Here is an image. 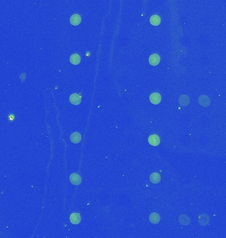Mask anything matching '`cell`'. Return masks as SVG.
I'll list each match as a JSON object with an SVG mask.
<instances>
[{
  "mask_svg": "<svg viewBox=\"0 0 226 238\" xmlns=\"http://www.w3.org/2000/svg\"><path fill=\"white\" fill-rule=\"evenodd\" d=\"M210 218L207 214H202L198 217V222L200 225L206 226L210 223Z\"/></svg>",
  "mask_w": 226,
  "mask_h": 238,
  "instance_id": "6da1fadb",
  "label": "cell"
},
{
  "mask_svg": "<svg viewBox=\"0 0 226 238\" xmlns=\"http://www.w3.org/2000/svg\"><path fill=\"white\" fill-rule=\"evenodd\" d=\"M70 181L71 184L74 185H79L81 183V177L78 173H73L70 176Z\"/></svg>",
  "mask_w": 226,
  "mask_h": 238,
  "instance_id": "7a4b0ae2",
  "label": "cell"
},
{
  "mask_svg": "<svg viewBox=\"0 0 226 238\" xmlns=\"http://www.w3.org/2000/svg\"><path fill=\"white\" fill-rule=\"evenodd\" d=\"M198 103H199L201 106L202 107H208L211 103L210 99L208 96L203 95H200L198 98Z\"/></svg>",
  "mask_w": 226,
  "mask_h": 238,
  "instance_id": "3957f363",
  "label": "cell"
},
{
  "mask_svg": "<svg viewBox=\"0 0 226 238\" xmlns=\"http://www.w3.org/2000/svg\"><path fill=\"white\" fill-rule=\"evenodd\" d=\"M150 102L153 105H158L161 101V95L158 93H153L150 96Z\"/></svg>",
  "mask_w": 226,
  "mask_h": 238,
  "instance_id": "277c9868",
  "label": "cell"
},
{
  "mask_svg": "<svg viewBox=\"0 0 226 238\" xmlns=\"http://www.w3.org/2000/svg\"><path fill=\"white\" fill-rule=\"evenodd\" d=\"M70 102L74 105H78L81 102V97L78 93L71 94L70 97Z\"/></svg>",
  "mask_w": 226,
  "mask_h": 238,
  "instance_id": "5b68a950",
  "label": "cell"
},
{
  "mask_svg": "<svg viewBox=\"0 0 226 238\" xmlns=\"http://www.w3.org/2000/svg\"><path fill=\"white\" fill-rule=\"evenodd\" d=\"M148 142L150 145L153 146H157L160 143V138L156 134L151 135L150 137L148 138Z\"/></svg>",
  "mask_w": 226,
  "mask_h": 238,
  "instance_id": "8992f818",
  "label": "cell"
},
{
  "mask_svg": "<svg viewBox=\"0 0 226 238\" xmlns=\"http://www.w3.org/2000/svg\"><path fill=\"white\" fill-rule=\"evenodd\" d=\"M160 60H161L160 56H159L158 54H153L149 58V62H150L151 65H152L153 66L158 65L159 62H160Z\"/></svg>",
  "mask_w": 226,
  "mask_h": 238,
  "instance_id": "52a82bcc",
  "label": "cell"
},
{
  "mask_svg": "<svg viewBox=\"0 0 226 238\" xmlns=\"http://www.w3.org/2000/svg\"><path fill=\"white\" fill-rule=\"evenodd\" d=\"M81 220V217L80 215L78 213H73L71 214L70 217V221L71 224H74V225H77L80 223Z\"/></svg>",
  "mask_w": 226,
  "mask_h": 238,
  "instance_id": "ba28073f",
  "label": "cell"
},
{
  "mask_svg": "<svg viewBox=\"0 0 226 238\" xmlns=\"http://www.w3.org/2000/svg\"><path fill=\"white\" fill-rule=\"evenodd\" d=\"M81 140V135L78 132H75L71 134L70 141L73 144H78Z\"/></svg>",
  "mask_w": 226,
  "mask_h": 238,
  "instance_id": "9c48e42d",
  "label": "cell"
},
{
  "mask_svg": "<svg viewBox=\"0 0 226 238\" xmlns=\"http://www.w3.org/2000/svg\"><path fill=\"white\" fill-rule=\"evenodd\" d=\"M70 21L72 25H78L81 23V17L78 14H74L72 16H71Z\"/></svg>",
  "mask_w": 226,
  "mask_h": 238,
  "instance_id": "30bf717a",
  "label": "cell"
},
{
  "mask_svg": "<svg viewBox=\"0 0 226 238\" xmlns=\"http://www.w3.org/2000/svg\"><path fill=\"white\" fill-rule=\"evenodd\" d=\"M178 220L180 224L183 226H188L190 224V222H191L190 218L186 214L181 215L180 216H179Z\"/></svg>",
  "mask_w": 226,
  "mask_h": 238,
  "instance_id": "8fae6325",
  "label": "cell"
},
{
  "mask_svg": "<svg viewBox=\"0 0 226 238\" xmlns=\"http://www.w3.org/2000/svg\"><path fill=\"white\" fill-rule=\"evenodd\" d=\"M178 103H180L182 106H187L190 103V99L187 95H181L178 99Z\"/></svg>",
  "mask_w": 226,
  "mask_h": 238,
  "instance_id": "7c38bea8",
  "label": "cell"
},
{
  "mask_svg": "<svg viewBox=\"0 0 226 238\" xmlns=\"http://www.w3.org/2000/svg\"><path fill=\"white\" fill-rule=\"evenodd\" d=\"M150 180L154 184H158L161 181V176L158 173H153L150 176Z\"/></svg>",
  "mask_w": 226,
  "mask_h": 238,
  "instance_id": "4fadbf2b",
  "label": "cell"
},
{
  "mask_svg": "<svg viewBox=\"0 0 226 238\" xmlns=\"http://www.w3.org/2000/svg\"><path fill=\"white\" fill-rule=\"evenodd\" d=\"M149 219H150L151 223H152L153 224H157L159 222V221H160V216H159V215L158 213L153 212L152 214H150V217H149Z\"/></svg>",
  "mask_w": 226,
  "mask_h": 238,
  "instance_id": "5bb4252c",
  "label": "cell"
},
{
  "mask_svg": "<svg viewBox=\"0 0 226 238\" xmlns=\"http://www.w3.org/2000/svg\"><path fill=\"white\" fill-rule=\"evenodd\" d=\"M150 23L153 26H158L161 23V18L158 15H154L150 17Z\"/></svg>",
  "mask_w": 226,
  "mask_h": 238,
  "instance_id": "9a60e30c",
  "label": "cell"
},
{
  "mask_svg": "<svg viewBox=\"0 0 226 238\" xmlns=\"http://www.w3.org/2000/svg\"><path fill=\"white\" fill-rule=\"evenodd\" d=\"M70 62L73 65H78L81 62V58L78 54H74L71 55L70 58Z\"/></svg>",
  "mask_w": 226,
  "mask_h": 238,
  "instance_id": "2e32d148",
  "label": "cell"
}]
</instances>
